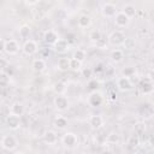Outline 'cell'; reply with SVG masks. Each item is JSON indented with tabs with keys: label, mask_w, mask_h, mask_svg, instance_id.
Masks as SVG:
<instances>
[{
	"label": "cell",
	"mask_w": 154,
	"mask_h": 154,
	"mask_svg": "<svg viewBox=\"0 0 154 154\" xmlns=\"http://www.w3.org/2000/svg\"><path fill=\"white\" fill-rule=\"evenodd\" d=\"M61 142H63V144H64L66 148L71 149V148H75V147L78 144V137H77V135L73 134V132H66V134L63 135Z\"/></svg>",
	"instance_id": "obj_1"
},
{
	"label": "cell",
	"mask_w": 154,
	"mask_h": 154,
	"mask_svg": "<svg viewBox=\"0 0 154 154\" xmlns=\"http://www.w3.org/2000/svg\"><path fill=\"white\" fill-rule=\"evenodd\" d=\"M17 138L13 135H5L1 138V147L6 150H13L17 148Z\"/></svg>",
	"instance_id": "obj_2"
},
{
	"label": "cell",
	"mask_w": 154,
	"mask_h": 154,
	"mask_svg": "<svg viewBox=\"0 0 154 154\" xmlns=\"http://www.w3.org/2000/svg\"><path fill=\"white\" fill-rule=\"evenodd\" d=\"M124 41H125V35L120 30H114L108 36V42L112 46H120V45H123Z\"/></svg>",
	"instance_id": "obj_3"
},
{
	"label": "cell",
	"mask_w": 154,
	"mask_h": 154,
	"mask_svg": "<svg viewBox=\"0 0 154 154\" xmlns=\"http://www.w3.org/2000/svg\"><path fill=\"white\" fill-rule=\"evenodd\" d=\"M114 24L117 28H126L130 24V18L124 12H117L114 16Z\"/></svg>",
	"instance_id": "obj_4"
},
{
	"label": "cell",
	"mask_w": 154,
	"mask_h": 154,
	"mask_svg": "<svg viewBox=\"0 0 154 154\" xmlns=\"http://www.w3.org/2000/svg\"><path fill=\"white\" fill-rule=\"evenodd\" d=\"M19 51V43L13 40V38H10V40H6L5 41V48H4V52H6L7 54L10 55H14L17 54Z\"/></svg>",
	"instance_id": "obj_5"
},
{
	"label": "cell",
	"mask_w": 154,
	"mask_h": 154,
	"mask_svg": "<svg viewBox=\"0 0 154 154\" xmlns=\"http://www.w3.org/2000/svg\"><path fill=\"white\" fill-rule=\"evenodd\" d=\"M22 51L26 55H34L38 51V46L34 40H26L22 47Z\"/></svg>",
	"instance_id": "obj_6"
},
{
	"label": "cell",
	"mask_w": 154,
	"mask_h": 154,
	"mask_svg": "<svg viewBox=\"0 0 154 154\" xmlns=\"http://www.w3.org/2000/svg\"><path fill=\"white\" fill-rule=\"evenodd\" d=\"M53 103L58 111H66L69 108V100L64 95H57L53 100Z\"/></svg>",
	"instance_id": "obj_7"
},
{
	"label": "cell",
	"mask_w": 154,
	"mask_h": 154,
	"mask_svg": "<svg viewBox=\"0 0 154 154\" xmlns=\"http://www.w3.org/2000/svg\"><path fill=\"white\" fill-rule=\"evenodd\" d=\"M138 88L141 90L142 94L144 95H148V94H152L153 93V82L150 78H143L138 83Z\"/></svg>",
	"instance_id": "obj_8"
},
{
	"label": "cell",
	"mask_w": 154,
	"mask_h": 154,
	"mask_svg": "<svg viewBox=\"0 0 154 154\" xmlns=\"http://www.w3.org/2000/svg\"><path fill=\"white\" fill-rule=\"evenodd\" d=\"M88 102H89V105L91 107H99V106L102 105L103 97H102L101 93H99V91L95 90V91H91L90 95L88 96Z\"/></svg>",
	"instance_id": "obj_9"
},
{
	"label": "cell",
	"mask_w": 154,
	"mask_h": 154,
	"mask_svg": "<svg viewBox=\"0 0 154 154\" xmlns=\"http://www.w3.org/2000/svg\"><path fill=\"white\" fill-rule=\"evenodd\" d=\"M117 87H118V89L119 90H122V91H129V90H131L132 89V82H131V79L130 78H128V77H119L118 79H117Z\"/></svg>",
	"instance_id": "obj_10"
},
{
	"label": "cell",
	"mask_w": 154,
	"mask_h": 154,
	"mask_svg": "<svg viewBox=\"0 0 154 154\" xmlns=\"http://www.w3.org/2000/svg\"><path fill=\"white\" fill-rule=\"evenodd\" d=\"M101 12H102V14H103L105 17L112 18V17H114L116 13H117V7H116V5L112 4V2H106V4L102 5Z\"/></svg>",
	"instance_id": "obj_11"
},
{
	"label": "cell",
	"mask_w": 154,
	"mask_h": 154,
	"mask_svg": "<svg viewBox=\"0 0 154 154\" xmlns=\"http://www.w3.org/2000/svg\"><path fill=\"white\" fill-rule=\"evenodd\" d=\"M6 125L11 129V130H17L19 126H20V118L17 117V116H13V114H8L6 117Z\"/></svg>",
	"instance_id": "obj_12"
},
{
	"label": "cell",
	"mask_w": 154,
	"mask_h": 154,
	"mask_svg": "<svg viewBox=\"0 0 154 154\" xmlns=\"http://www.w3.org/2000/svg\"><path fill=\"white\" fill-rule=\"evenodd\" d=\"M58 40H59V36H58V34H57L55 31H53V30H47V31H45V34H43V41H45L47 45L53 46Z\"/></svg>",
	"instance_id": "obj_13"
},
{
	"label": "cell",
	"mask_w": 154,
	"mask_h": 154,
	"mask_svg": "<svg viewBox=\"0 0 154 154\" xmlns=\"http://www.w3.org/2000/svg\"><path fill=\"white\" fill-rule=\"evenodd\" d=\"M53 48H54V51L58 52V53H65V52L70 48V45H69L67 40H65V38H59V40L53 45Z\"/></svg>",
	"instance_id": "obj_14"
},
{
	"label": "cell",
	"mask_w": 154,
	"mask_h": 154,
	"mask_svg": "<svg viewBox=\"0 0 154 154\" xmlns=\"http://www.w3.org/2000/svg\"><path fill=\"white\" fill-rule=\"evenodd\" d=\"M24 112H25V109H24V106H23V103H20V102H13L12 105H11V108H10V113L11 114H13V116H17V117H22L23 114H24Z\"/></svg>",
	"instance_id": "obj_15"
},
{
	"label": "cell",
	"mask_w": 154,
	"mask_h": 154,
	"mask_svg": "<svg viewBox=\"0 0 154 154\" xmlns=\"http://www.w3.org/2000/svg\"><path fill=\"white\" fill-rule=\"evenodd\" d=\"M89 125L93 129L97 130V129L102 128V125H103V118L100 114H94V116H91L89 118Z\"/></svg>",
	"instance_id": "obj_16"
},
{
	"label": "cell",
	"mask_w": 154,
	"mask_h": 154,
	"mask_svg": "<svg viewBox=\"0 0 154 154\" xmlns=\"http://www.w3.org/2000/svg\"><path fill=\"white\" fill-rule=\"evenodd\" d=\"M57 67H58V70H60L63 72L70 70V58H66V57L59 58L57 61Z\"/></svg>",
	"instance_id": "obj_17"
},
{
	"label": "cell",
	"mask_w": 154,
	"mask_h": 154,
	"mask_svg": "<svg viewBox=\"0 0 154 154\" xmlns=\"http://www.w3.org/2000/svg\"><path fill=\"white\" fill-rule=\"evenodd\" d=\"M57 140H58V136H57L55 131H53V130H48L43 135V142L47 144H54L57 142Z\"/></svg>",
	"instance_id": "obj_18"
},
{
	"label": "cell",
	"mask_w": 154,
	"mask_h": 154,
	"mask_svg": "<svg viewBox=\"0 0 154 154\" xmlns=\"http://www.w3.org/2000/svg\"><path fill=\"white\" fill-rule=\"evenodd\" d=\"M34 71L36 72H42L45 69H46V63L42 58H37V59H34L32 60V64H31Z\"/></svg>",
	"instance_id": "obj_19"
},
{
	"label": "cell",
	"mask_w": 154,
	"mask_h": 154,
	"mask_svg": "<svg viewBox=\"0 0 154 154\" xmlns=\"http://www.w3.org/2000/svg\"><path fill=\"white\" fill-rule=\"evenodd\" d=\"M67 119L65 118V117H63V116H58L55 119H54V126L55 128H58L59 130H63V129H65L66 126H67Z\"/></svg>",
	"instance_id": "obj_20"
},
{
	"label": "cell",
	"mask_w": 154,
	"mask_h": 154,
	"mask_svg": "<svg viewBox=\"0 0 154 154\" xmlns=\"http://www.w3.org/2000/svg\"><path fill=\"white\" fill-rule=\"evenodd\" d=\"M77 23H78V26H79V28H88V26L90 25V23H91V19H90L89 16L82 14V16L78 17Z\"/></svg>",
	"instance_id": "obj_21"
},
{
	"label": "cell",
	"mask_w": 154,
	"mask_h": 154,
	"mask_svg": "<svg viewBox=\"0 0 154 154\" xmlns=\"http://www.w3.org/2000/svg\"><path fill=\"white\" fill-rule=\"evenodd\" d=\"M123 58H124V53H123L122 49L116 48V49H113V51L111 52V59H112L114 63H120V61L123 60Z\"/></svg>",
	"instance_id": "obj_22"
},
{
	"label": "cell",
	"mask_w": 154,
	"mask_h": 154,
	"mask_svg": "<svg viewBox=\"0 0 154 154\" xmlns=\"http://www.w3.org/2000/svg\"><path fill=\"white\" fill-rule=\"evenodd\" d=\"M122 12H124L130 19H131V17H134L135 14H136V7L132 5V4H126V5H124V7H123V11Z\"/></svg>",
	"instance_id": "obj_23"
},
{
	"label": "cell",
	"mask_w": 154,
	"mask_h": 154,
	"mask_svg": "<svg viewBox=\"0 0 154 154\" xmlns=\"http://www.w3.org/2000/svg\"><path fill=\"white\" fill-rule=\"evenodd\" d=\"M88 37H89V40H90L91 42H95V43H97V42H99V41L102 38V35H101V32H100L99 30L94 29V30H91V31L89 32Z\"/></svg>",
	"instance_id": "obj_24"
},
{
	"label": "cell",
	"mask_w": 154,
	"mask_h": 154,
	"mask_svg": "<svg viewBox=\"0 0 154 154\" xmlns=\"http://www.w3.org/2000/svg\"><path fill=\"white\" fill-rule=\"evenodd\" d=\"M53 90H54V93L57 95H63L65 93V90H66V85H65L64 82H57L54 84V87H53Z\"/></svg>",
	"instance_id": "obj_25"
},
{
	"label": "cell",
	"mask_w": 154,
	"mask_h": 154,
	"mask_svg": "<svg viewBox=\"0 0 154 154\" xmlns=\"http://www.w3.org/2000/svg\"><path fill=\"white\" fill-rule=\"evenodd\" d=\"M140 144V138H138V135L135 134V135H131L129 137V141H128V146L130 148H136L137 146Z\"/></svg>",
	"instance_id": "obj_26"
},
{
	"label": "cell",
	"mask_w": 154,
	"mask_h": 154,
	"mask_svg": "<svg viewBox=\"0 0 154 154\" xmlns=\"http://www.w3.org/2000/svg\"><path fill=\"white\" fill-rule=\"evenodd\" d=\"M72 58L76 59L77 61H79V63H83L84 59H85V52L83 49H76L73 52V57Z\"/></svg>",
	"instance_id": "obj_27"
},
{
	"label": "cell",
	"mask_w": 154,
	"mask_h": 154,
	"mask_svg": "<svg viewBox=\"0 0 154 154\" xmlns=\"http://www.w3.org/2000/svg\"><path fill=\"white\" fill-rule=\"evenodd\" d=\"M8 83H10V77L5 72L0 71V88H6Z\"/></svg>",
	"instance_id": "obj_28"
},
{
	"label": "cell",
	"mask_w": 154,
	"mask_h": 154,
	"mask_svg": "<svg viewBox=\"0 0 154 154\" xmlns=\"http://www.w3.org/2000/svg\"><path fill=\"white\" fill-rule=\"evenodd\" d=\"M30 26L29 25H22L20 28H19V36L22 37V38H26V37H29V35H30Z\"/></svg>",
	"instance_id": "obj_29"
},
{
	"label": "cell",
	"mask_w": 154,
	"mask_h": 154,
	"mask_svg": "<svg viewBox=\"0 0 154 154\" xmlns=\"http://www.w3.org/2000/svg\"><path fill=\"white\" fill-rule=\"evenodd\" d=\"M106 141H107L108 143L116 144V143L119 142V135H118L117 132H109V134L107 135V137H106Z\"/></svg>",
	"instance_id": "obj_30"
},
{
	"label": "cell",
	"mask_w": 154,
	"mask_h": 154,
	"mask_svg": "<svg viewBox=\"0 0 154 154\" xmlns=\"http://www.w3.org/2000/svg\"><path fill=\"white\" fill-rule=\"evenodd\" d=\"M81 65H82V63L77 61V60L73 59V58H70V70L78 71V70H81Z\"/></svg>",
	"instance_id": "obj_31"
},
{
	"label": "cell",
	"mask_w": 154,
	"mask_h": 154,
	"mask_svg": "<svg viewBox=\"0 0 154 154\" xmlns=\"http://www.w3.org/2000/svg\"><path fill=\"white\" fill-rule=\"evenodd\" d=\"M134 75H135V69H134V67H125V69L122 70V76H123V77L130 78V77H132Z\"/></svg>",
	"instance_id": "obj_32"
},
{
	"label": "cell",
	"mask_w": 154,
	"mask_h": 154,
	"mask_svg": "<svg viewBox=\"0 0 154 154\" xmlns=\"http://www.w3.org/2000/svg\"><path fill=\"white\" fill-rule=\"evenodd\" d=\"M93 69L91 67H83L82 69V76L85 77V78H90L93 76Z\"/></svg>",
	"instance_id": "obj_33"
},
{
	"label": "cell",
	"mask_w": 154,
	"mask_h": 154,
	"mask_svg": "<svg viewBox=\"0 0 154 154\" xmlns=\"http://www.w3.org/2000/svg\"><path fill=\"white\" fill-rule=\"evenodd\" d=\"M97 85H99V83H97L96 79H90V81L88 82V89L91 90V91H95L96 88H97Z\"/></svg>",
	"instance_id": "obj_34"
},
{
	"label": "cell",
	"mask_w": 154,
	"mask_h": 154,
	"mask_svg": "<svg viewBox=\"0 0 154 154\" xmlns=\"http://www.w3.org/2000/svg\"><path fill=\"white\" fill-rule=\"evenodd\" d=\"M123 45L125 46V48H132L134 47V45H135V42H134V40L132 38H125V41L123 42Z\"/></svg>",
	"instance_id": "obj_35"
},
{
	"label": "cell",
	"mask_w": 154,
	"mask_h": 154,
	"mask_svg": "<svg viewBox=\"0 0 154 154\" xmlns=\"http://www.w3.org/2000/svg\"><path fill=\"white\" fill-rule=\"evenodd\" d=\"M7 65H8V61H7L5 58L0 57V71H4V70L7 67Z\"/></svg>",
	"instance_id": "obj_36"
},
{
	"label": "cell",
	"mask_w": 154,
	"mask_h": 154,
	"mask_svg": "<svg viewBox=\"0 0 154 154\" xmlns=\"http://www.w3.org/2000/svg\"><path fill=\"white\" fill-rule=\"evenodd\" d=\"M2 72H5V73H6L8 77H11V76L14 73V69H13V66H11V65H7V67H6V69H5Z\"/></svg>",
	"instance_id": "obj_37"
},
{
	"label": "cell",
	"mask_w": 154,
	"mask_h": 154,
	"mask_svg": "<svg viewBox=\"0 0 154 154\" xmlns=\"http://www.w3.org/2000/svg\"><path fill=\"white\" fill-rule=\"evenodd\" d=\"M103 70H105L103 65H102V64H97V65L95 66V69L93 70V72H102Z\"/></svg>",
	"instance_id": "obj_38"
},
{
	"label": "cell",
	"mask_w": 154,
	"mask_h": 154,
	"mask_svg": "<svg viewBox=\"0 0 154 154\" xmlns=\"http://www.w3.org/2000/svg\"><path fill=\"white\" fill-rule=\"evenodd\" d=\"M4 48H5V40L0 38V53L4 52Z\"/></svg>",
	"instance_id": "obj_39"
},
{
	"label": "cell",
	"mask_w": 154,
	"mask_h": 154,
	"mask_svg": "<svg viewBox=\"0 0 154 154\" xmlns=\"http://www.w3.org/2000/svg\"><path fill=\"white\" fill-rule=\"evenodd\" d=\"M116 99H117V94L114 91H112L111 93V100H116Z\"/></svg>",
	"instance_id": "obj_40"
},
{
	"label": "cell",
	"mask_w": 154,
	"mask_h": 154,
	"mask_svg": "<svg viewBox=\"0 0 154 154\" xmlns=\"http://www.w3.org/2000/svg\"><path fill=\"white\" fill-rule=\"evenodd\" d=\"M17 154H25L24 152H19V153H17Z\"/></svg>",
	"instance_id": "obj_41"
}]
</instances>
